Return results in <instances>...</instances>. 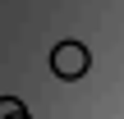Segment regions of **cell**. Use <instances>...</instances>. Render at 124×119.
I'll use <instances>...</instances> for the list:
<instances>
[{"label":"cell","instance_id":"7a4b0ae2","mask_svg":"<svg viewBox=\"0 0 124 119\" xmlns=\"http://www.w3.org/2000/svg\"><path fill=\"white\" fill-rule=\"evenodd\" d=\"M18 115H28V105L18 96H0V119H18Z\"/></svg>","mask_w":124,"mask_h":119},{"label":"cell","instance_id":"6da1fadb","mask_svg":"<svg viewBox=\"0 0 124 119\" xmlns=\"http://www.w3.org/2000/svg\"><path fill=\"white\" fill-rule=\"evenodd\" d=\"M87 69H92V50H87L83 41H60V46L51 50V73L64 78V83L87 78Z\"/></svg>","mask_w":124,"mask_h":119},{"label":"cell","instance_id":"3957f363","mask_svg":"<svg viewBox=\"0 0 124 119\" xmlns=\"http://www.w3.org/2000/svg\"><path fill=\"white\" fill-rule=\"evenodd\" d=\"M18 119H32V115H18Z\"/></svg>","mask_w":124,"mask_h":119}]
</instances>
